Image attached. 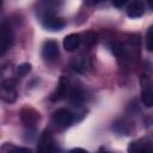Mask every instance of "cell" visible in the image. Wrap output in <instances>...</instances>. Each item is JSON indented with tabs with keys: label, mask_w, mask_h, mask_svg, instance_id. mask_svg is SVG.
<instances>
[{
	"label": "cell",
	"mask_w": 153,
	"mask_h": 153,
	"mask_svg": "<svg viewBox=\"0 0 153 153\" xmlns=\"http://www.w3.org/2000/svg\"><path fill=\"white\" fill-rule=\"evenodd\" d=\"M0 96L1 99L12 103L16 100L17 92L14 87V78L11 72L10 66H4L1 69V86H0Z\"/></svg>",
	"instance_id": "obj_1"
},
{
	"label": "cell",
	"mask_w": 153,
	"mask_h": 153,
	"mask_svg": "<svg viewBox=\"0 0 153 153\" xmlns=\"http://www.w3.org/2000/svg\"><path fill=\"white\" fill-rule=\"evenodd\" d=\"M141 86V102L146 108L153 106V81L147 76L142 75L140 78Z\"/></svg>",
	"instance_id": "obj_2"
},
{
	"label": "cell",
	"mask_w": 153,
	"mask_h": 153,
	"mask_svg": "<svg viewBox=\"0 0 153 153\" xmlns=\"http://www.w3.org/2000/svg\"><path fill=\"white\" fill-rule=\"evenodd\" d=\"M74 120V116L72 114V111H69L68 109H65V108H61V109H57L54 115H53V122L54 124H56L57 127L60 128H67L72 124Z\"/></svg>",
	"instance_id": "obj_3"
},
{
	"label": "cell",
	"mask_w": 153,
	"mask_h": 153,
	"mask_svg": "<svg viewBox=\"0 0 153 153\" xmlns=\"http://www.w3.org/2000/svg\"><path fill=\"white\" fill-rule=\"evenodd\" d=\"M55 151V140L50 131L44 130L38 140L37 153H53Z\"/></svg>",
	"instance_id": "obj_4"
},
{
	"label": "cell",
	"mask_w": 153,
	"mask_h": 153,
	"mask_svg": "<svg viewBox=\"0 0 153 153\" xmlns=\"http://www.w3.org/2000/svg\"><path fill=\"white\" fill-rule=\"evenodd\" d=\"M13 32H12V29L7 25V23H2L1 24V50H0V54L4 55L13 44Z\"/></svg>",
	"instance_id": "obj_5"
},
{
	"label": "cell",
	"mask_w": 153,
	"mask_h": 153,
	"mask_svg": "<svg viewBox=\"0 0 153 153\" xmlns=\"http://www.w3.org/2000/svg\"><path fill=\"white\" fill-rule=\"evenodd\" d=\"M42 56L47 61H54L59 56V45L54 39H48L42 47Z\"/></svg>",
	"instance_id": "obj_6"
},
{
	"label": "cell",
	"mask_w": 153,
	"mask_h": 153,
	"mask_svg": "<svg viewBox=\"0 0 153 153\" xmlns=\"http://www.w3.org/2000/svg\"><path fill=\"white\" fill-rule=\"evenodd\" d=\"M43 26L48 30H53V31H56V30H61L63 26H65V22L59 18V17H55V16H47L44 19H43Z\"/></svg>",
	"instance_id": "obj_7"
},
{
	"label": "cell",
	"mask_w": 153,
	"mask_h": 153,
	"mask_svg": "<svg viewBox=\"0 0 153 153\" xmlns=\"http://www.w3.org/2000/svg\"><path fill=\"white\" fill-rule=\"evenodd\" d=\"M145 13V4L142 1H133L127 7V14L130 18H139Z\"/></svg>",
	"instance_id": "obj_8"
},
{
	"label": "cell",
	"mask_w": 153,
	"mask_h": 153,
	"mask_svg": "<svg viewBox=\"0 0 153 153\" xmlns=\"http://www.w3.org/2000/svg\"><path fill=\"white\" fill-rule=\"evenodd\" d=\"M90 65H91L90 63V60L86 56H78V57L73 59L72 62H71L72 68L74 71H76V72H79V73L86 72L90 68Z\"/></svg>",
	"instance_id": "obj_9"
},
{
	"label": "cell",
	"mask_w": 153,
	"mask_h": 153,
	"mask_svg": "<svg viewBox=\"0 0 153 153\" xmlns=\"http://www.w3.org/2000/svg\"><path fill=\"white\" fill-rule=\"evenodd\" d=\"M80 41L81 38L78 33H69L63 38V48L67 51H73L79 47Z\"/></svg>",
	"instance_id": "obj_10"
},
{
	"label": "cell",
	"mask_w": 153,
	"mask_h": 153,
	"mask_svg": "<svg viewBox=\"0 0 153 153\" xmlns=\"http://www.w3.org/2000/svg\"><path fill=\"white\" fill-rule=\"evenodd\" d=\"M68 88H69V85H68L67 80H65V79L62 78V79L60 80V84H59V86L56 87V90L51 93V96H50V100L55 102V100H59V99L63 98L65 96H67V93H68Z\"/></svg>",
	"instance_id": "obj_11"
},
{
	"label": "cell",
	"mask_w": 153,
	"mask_h": 153,
	"mask_svg": "<svg viewBox=\"0 0 153 153\" xmlns=\"http://www.w3.org/2000/svg\"><path fill=\"white\" fill-rule=\"evenodd\" d=\"M128 153H153V152L148 143L141 141H134L130 142L128 147Z\"/></svg>",
	"instance_id": "obj_12"
},
{
	"label": "cell",
	"mask_w": 153,
	"mask_h": 153,
	"mask_svg": "<svg viewBox=\"0 0 153 153\" xmlns=\"http://www.w3.org/2000/svg\"><path fill=\"white\" fill-rule=\"evenodd\" d=\"M38 117V114L32 109H24L22 111V120L26 126H33Z\"/></svg>",
	"instance_id": "obj_13"
},
{
	"label": "cell",
	"mask_w": 153,
	"mask_h": 153,
	"mask_svg": "<svg viewBox=\"0 0 153 153\" xmlns=\"http://www.w3.org/2000/svg\"><path fill=\"white\" fill-rule=\"evenodd\" d=\"M67 96H68L69 99H71L73 103H75V104L80 103V102L84 99V92H82V90H81L79 86H73V87L68 88Z\"/></svg>",
	"instance_id": "obj_14"
},
{
	"label": "cell",
	"mask_w": 153,
	"mask_h": 153,
	"mask_svg": "<svg viewBox=\"0 0 153 153\" xmlns=\"http://www.w3.org/2000/svg\"><path fill=\"white\" fill-rule=\"evenodd\" d=\"M146 48L148 51H153V25L149 26L146 35Z\"/></svg>",
	"instance_id": "obj_15"
},
{
	"label": "cell",
	"mask_w": 153,
	"mask_h": 153,
	"mask_svg": "<svg viewBox=\"0 0 153 153\" xmlns=\"http://www.w3.org/2000/svg\"><path fill=\"white\" fill-rule=\"evenodd\" d=\"M30 69H31V65L25 62V63H22V65L18 66L17 73H18L19 76H24V75H26V74L30 72Z\"/></svg>",
	"instance_id": "obj_16"
},
{
	"label": "cell",
	"mask_w": 153,
	"mask_h": 153,
	"mask_svg": "<svg viewBox=\"0 0 153 153\" xmlns=\"http://www.w3.org/2000/svg\"><path fill=\"white\" fill-rule=\"evenodd\" d=\"M7 153H32L30 148L20 147V146H11L7 151Z\"/></svg>",
	"instance_id": "obj_17"
},
{
	"label": "cell",
	"mask_w": 153,
	"mask_h": 153,
	"mask_svg": "<svg viewBox=\"0 0 153 153\" xmlns=\"http://www.w3.org/2000/svg\"><path fill=\"white\" fill-rule=\"evenodd\" d=\"M69 153H88V152L84 148H73L72 151H69Z\"/></svg>",
	"instance_id": "obj_18"
},
{
	"label": "cell",
	"mask_w": 153,
	"mask_h": 153,
	"mask_svg": "<svg viewBox=\"0 0 153 153\" xmlns=\"http://www.w3.org/2000/svg\"><path fill=\"white\" fill-rule=\"evenodd\" d=\"M112 4H114V6H117V7H120V6H123V5L126 4V1H124V0H123V1H120V2H118V1H114Z\"/></svg>",
	"instance_id": "obj_19"
},
{
	"label": "cell",
	"mask_w": 153,
	"mask_h": 153,
	"mask_svg": "<svg viewBox=\"0 0 153 153\" xmlns=\"http://www.w3.org/2000/svg\"><path fill=\"white\" fill-rule=\"evenodd\" d=\"M148 5H149V7L153 10V0H151V1H148Z\"/></svg>",
	"instance_id": "obj_20"
},
{
	"label": "cell",
	"mask_w": 153,
	"mask_h": 153,
	"mask_svg": "<svg viewBox=\"0 0 153 153\" xmlns=\"http://www.w3.org/2000/svg\"><path fill=\"white\" fill-rule=\"evenodd\" d=\"M105 153H106V152H105Z\"/></svg>",
	"instance_id": "obj_21"
}]
</instances>
